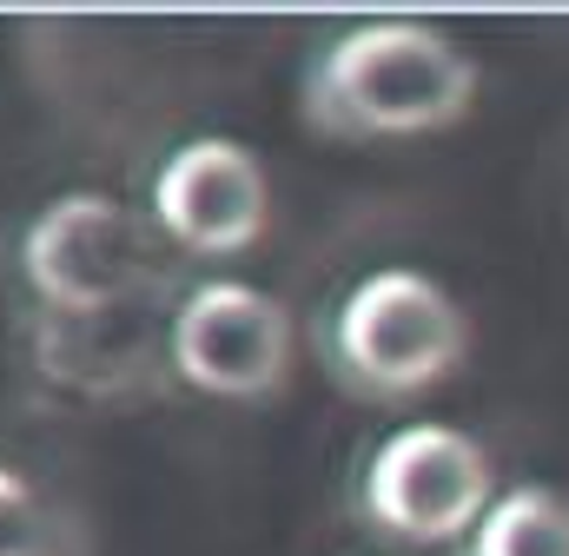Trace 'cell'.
<instances>
[{
	"mask_svg": "<svg viewBox=\"0 0 569 556\" xmlns=\"http://www.w3.org/2000/svg\"><path fill=\"white\" fill-rule=\"evenodd\" d=\"M477 107V60L430 20H365L318 47L305 120L331 139L443 133Z\"/></svg>",
	"mask_w": 569,
	"mask_h": 556,
	"instance_id": "obj_1",
	"label": "cell"
},
{
	"mask_svg": "<svg viewBox=\"0 0 569 556\" xmlns=\"http://www.w3.org/2000/svg\"><path fill=\"white\" fill-rule=\"evenodd\" d=\"M470 351V318L437 278L411 266L358 278L331 318V358L365 398H411L450 378Z\"/></svg>",
	"mask_w": 569,
	"mask_h": 556,
	"instance_id": "obj_2",
	"label": "cell"
},
{
	"mask_svg": "<svg viewBox=\"0 0 569 556\" xmlns=\"http://www.w3.org/2000/svg\"><path fill=\"white\" fill-rule=\"evenodd\" d=\"M490 504V457L450 424H405L365 464V517L405 544H450L463 530L477 537Z\"/></svg>",
	"mask_w": 569,
	"mask_h": 556,
	"instance_id": "obj_3",
	"label": "cell"
},
{
	"mask_svg": "<svg viewBox=\"0 0 569 556\" xmlns=\"http://www.w3.org/2000/svg\"><path fill=\"white\" fill-rule=\"evenodd\" d=\"M172 371L206 398H272L291 371V311L246 278H206L172 311Z\"/></svg>",
	"mask_w": 569,
	"mask_h": 556,
	"instance_id": "obj_4",
	"label": "cell"
},
{
	"mask_svg": "<svg viewBox=\"0 0 569 556\" xmlns=\"http://www.w3.org/2000/svg\"><path fill=\"white\" fill-rule=\"evenodd\" d=\"M20 272L53 311L93 318V311H113L140 285V239H133L120 199H107V192H60L27 226Z\"/></svg>",
	"mask_w": 569,
	"mask_h": 556,
	"instance_id": "obj_5",
	"label": "cell"
},
{
	"mask_svg": "<svg viewBox=\"0 0 569 556\" xmlns=\"http://www.w3.org/2000/svg\"><path fill=\"white\" fill-rule=\"evenodd\" d=\"M152 219L186 246V252H246L266 219H272V179L252 146L239 139H186L159 172H152Z\"/></svg>",
	"mask_w": 569,
	"mask_h": 556,
	"instance_id": "obj_6",
	"label": "cell"
},
{
	"mask_svg": "<svg viewBox=\"0 0 569 556\" xmlns=\"http://www.w3.org/2000/svg\"><path fill=\"white\" fill-rule=\"evenodd\" d=\"M470 556H569V497L550 484H517L477 524Z\"/></svg>",
	"mask_w": 569,
	"mask_h": 556,
	"instance_id": "obj_7",
	"label": "cell"
},
{
	"mask_svg": "<svg viewBox=\"0 0 569 556\" xmlns=\"http://www.w3.org/2000/svg\"><path fill=\"white\" fill-rule=\"evenodd\" d=\"M0 556H47V510L7 464H0Z\"/></svg>",
	"mask_w": 569,
	"mask_h": 556,
	"instance_id": "obj_8",
	"label": "cell"
}]
</instances>
